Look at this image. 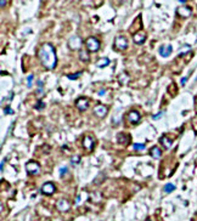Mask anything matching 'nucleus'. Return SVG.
<instances>
[{"label": "nucleus", "instance_id": "f257e3e1", "mask_svg": "<svg viewBox=\"0 0 197 221\" xmlns=\"http://www.w3.org/2000/svg\"><path fill=\"white\" fill-rule=\"evenodd\" d=\"M38 57L46 69H54L57 64L56 50L51 44H43L38 50Z\"/></svg>", "mask_w": 197, "mask_h": 221}, {"label": "nucleus", "instance_id": "f03ea898", "mask_svg": "<svg viewBox=\"0 0 197 221\" xmlns=\"http://www.w3.org/2000/svg\"><path fill=\"white\" fill-rule=\"evenodd\" d=\"M83 45V40L79 35H73L68 40V46L71 50H79Z\"/></svg>", "mask_w": 197, "mask_h": 221}, {"label": "nucleus", "instance_id": "7ed1b4c3", "mask_svg": "<svg viewBox=\"0 0 197 221\" xmlns=\"http://www.w3.org/2000/svg\"><path fill=\"white\" fill-rule=\"evenodd\" d=\"M85 45H87L88 50L91 51V52H95V51H98V49H100V41H98L95 36L88 38L87 41H85Z\"/></svg>", "mask_w": 197, "mask_h": 221}, {"label": "nucleus", "instance_id": "20e7f679", "mask_svg": "<svg viewBox=\"0 0 197 221\" xmlns=\"http://www.w3.org/2000/svg\"><path fill=\"white\" fill-rule=\"evenodd\" d=\"M26 170H27V173L28 174H31V175H38L39 173H40V165L37 163V162H28L27 164H26Z\"/></svg>", "mask_w": 197, "mask_h": 221}, {"label": "nucleus", "instance_id": "39448f33", "mask_svg": "<svg viewBox=\"0 0 197 221\" xmlns=\"http://www.w3.org/2000/svg\"><path fill=\"white\" fill-rule=\"evenodd\" d=\"M114 48H116L117 50H121V51L126 50V49L128 48V40H127V38H124V36H117V38L114 39Z\"/></svg>", "mask_w": 197, "mask_h": 221}, {"label": "nucleus", "instance_id": "423d86ee", "mask_svg": "<svg viewBox=\"0 0 197 221\" xmlns=\"http://www.w3.org/2000/svg\"><path fill=\"white\" fill-rule=\"evenodd\" d=\"M40 191H41V193L45 194V196H51V194L55 193L56 187H55V185H54L52 182H45V184L41 186Z\"/></svg>", "mask_w": 197, "mask_h": 221}, {"label": "nucleus", "instance_id": "0eeeda50", "mask_svg": "<svg viewBox=\"0 0 197 221\" xmlns=\"http://www.w3.org/2000/svg\"><path fill=\"white\" fill-rule=\"evenodd\" d=\"M176 13L183 18H187V17H190L192 15V10L190 7H187V6H180V7L176 9Z\"/></svg>", "mask_w": 197, "mask_h": 221}, {"label": "nucleus", "instance_id": "6e6552de", "mask_svg": "<svg viewBox=\"0 0 197 221\" xmlns=\"http://www.w3.org/2000/svg\"><path fill=\"white\" fill-rule=\"evenodd\" d=\"M75 107L79 109V111H85V109H88V107H89V101L87 100V98H84V97H80V98H78L77 101H75Z\"/></svg>", "mask_w": 197, "mask_h": 221}, {"label": "nucleus", "instance_id": "1a4fd4ad", "mask_svg": "<svg viewBox=\"0 0 197 221\" xmlns=\"http://www.w3.org/2000/svg\"><path fill=\"white\" fill-rule=\"evenodd\" d=\"M160 55L162 56V57H168L170 54H172V51H173V48H172V45L170 44H163L162 46H160Z\"/></svg>", "mask_w": 197, "mask_h": 221}, {"label": "nucleus", "instance_id": "9d476101", "mask_svg": "<svg viewBox=\"0 0 197 221\" xmlns=\"http://www.w3.org/2000/svg\"><path fill=\"white\" fill-rule=\"evenodd\" d=\"M146 33L145 32H137V33H135L134 34V36H133V40H134V43L135 44H137V45H141V44H144V41L146 40Z\"/></svg>", "mask_w": 197, "mask_h": 221}, {"label": "nucleus", "instance_id": "9b49d317", "mask_svg": "<svg viewBox=\"0 0 197 221\" xmlns=\"http://www.w3.org/2000/svg\"><path fill=\"white\" fill-rule=\"evenodd\" d=\"M56 208H57L60 211H67V210H69L71 204H69V202H68L67 199H60V200H57V203H56Z\"/></svg>", "mask_w": 197, "mask_h": 221}, {"label": "nucleus", "instance_id": "f8f14e48", "mask_svg": "<svg viewBox=\"0 0 197 221\" xmlns=\"http://www.w3.org/2000/svg\"><path fill=\"white\" fill-rule=\"evenodd\" d=\"M94 113L98 116V118H103L107 114V107L103 106V105H98L94 108Z\"/></svg>", "mask_w": 197, "mask_h": 221}, {"label": "nucleus", "instance_id": "ddd939ff", "mask_svg": "<svg viewBox=\"0 0 197 221\" xmlns=\"http://www.w3.org/2000/svg\"><path fill=\"white\" fill-rule=\"evenodd\" d=\"M127 118H128V120H129L130 123L136 124V123H139V120H140V113L136 112V111H130V112L128 113Z\"/></svg>", "mask_w": 197, "mask_h": 221}, {"label": "nucleus", "instance_id": "4468645a", "mask_svg": "<svg viewBox=\"0 0 197 221\" xmlns=\"http://www.w3.org/2000/svg\"><path fill=\"white\" fill-rule=\"evenodd\" d=\"M83 146L85 150L88 151H91L93 150V146H94V139L91 136H85L83 139Z\"/></svg>", "mask_w": 197, "mask_h": 221}, {"label": "nucleus", "instance_id": "2eb2a0df", "mask_svg": "<svg viewBox=\"0 0 197 221\" xmlns=\"http://www.w3.org/2000/svg\"><path fill=\"white\" fill-rule=\"evenodd\" d=\"M160 142L163 145V147H165V148H170L172 147V145H173V141L168 137V136H165V135H163V136H161V139H160Z\"/></svg>", "mask_w": 197, "mask_h": 221}, {"label": "nucleus", "instance_id": "dca6fc26", "mask_svg": "<svg viewBox=\"0 0 197 221\" xmlns=\"http://www.w3.org/2000/svg\"><path fill=\"white\" fill-rule=\"evenodd\" d=\"M150 154H151V157H153L155 159H158V158L161 157V154H162V151L158 148V147H152L151 148V151H150Z\"/></svg>", "mask_w": 197, "mask_h": 221}, {"label": "nucleus", "instance_id": "f3484780", "mask_svg": "<svg viewBox=\"0 0 197 221\" xmlns=\"http://www.w3.org/2000/svg\"><path fill=\"white\" fill-rule=\"evenodd\" d=\"M110 64V60L107 59V57H101V59H98V62H96V66H98V68H103V67H107Z\"/></svg>", "mask_w": 197, "mask_h": 221}, {"label": "nucleus", "instance_id": "a211bd4d", "mask_svg": "<svg viewBox=\"0 0 197 221\" xmlns=\"http://www.w3.org/2000/svg\"><path fill=\"white\" fill-rule=\"evenodd\" d=\"M79 59H80V61H83V62H88V61L90 60L89 54H88L85 50H82V51L79 52Z\"/></svg>", "mask_w": 197, "mask_h": 221}, {"label": "nucleus", "instance_id": "6ab92c4d", "mask_svg": "<svg viewBox=\"0 0 197 221\" xmlns=\"http://www.w3.org/2000/svg\"><path fill=\"white\" fill-rule=\"evenodd\" d=\"M118 80H119V83H121V84H127V83H128V80H129V77H128V74H127V73H122V74L118 77Z\"/></svg>", "mask_w": 197, "mask_h": 221}, {"label": "nucleus", "instance_id": "aec40b11", "mask_svg": "<svg viewBox=\"0 0 197 221\" xmlns=\"http://www.w3.org/2000/svg\"><path fill=\"white\" fill-rule=\"evenodd\" d=\"M128 140H129V137H128L127 135H124V134H119V135H118V142H119V143L127 145V143H128Z\"/></svg>", "mask_w": 197, "mask_h": 221}, {"label": "nucleus", "instance_id": "412c9836", "mask_svg": "<svg viewBox=\"0 0 197 221\" xmlns=\"http://www.w3.org/2000/svg\"><path fill=\"white\" fill-rule=\"evenodd\" d=\"M175 189V185H173V184H167L165 186H164V192L165 193H170V192H173Z\"/></svg>", "mask_w": 197, "mask_h": 221}, {"label": "nucleus", "instance_id": "4be33fe9", "mask_svg": "<svg viewBox=\"0 0 197 221\" xmlns=\"http://www.w3.org/2000/svg\"><path fill=\"white\" fill-rule=\"evenodd\" d=\"M190 45H185L184 48H181L180 50H179V56H183V55H185V51H189L190 52Z\"/></svg>", "mask_w": 197, "mask_h": 221}, {"label": "nucleus", "instance_id": "5701e85b", "mask_svg": "<svg viewBox=\"0 0 197 221\" xmlns=\"http://www.w3.org/2000/svg\"><path fill=\"white\" fill-rule=\"evenodd\" d=\"M79 162H80V157H79V156H73V157L71 158V163H72L73 165L79 164Z\"/></svg>", "mask_w": 197, "mask_h": 221}, {"label": "nucleus", "instance_id": "b1692460", "mask_svg": "<svg viewBox=\"0 0 197 221\" xmlns=\"http://www.w3.org/2000/svg\"><path fill=\"white\" fill-rule=\"evenodd\" d=\"M80 75H82V72H78V73H75V74H68V75H67V78H68V79H72V80H74V79L79 78Z\"/></svg>", "mask_w": 197, "mask_h": 221}, {"label": "nucleus", "instance_id": "393cba45", "mask_svg": "<svg viewBox=\"0 0 197 221\" xmlns=\"http://www.w3.org/2000/svg\"><path fill=\"white\" fill-rule=\"evenodd\" d=\"M44 107H45V103L43 101H38L37 105H35V109H38V111H41Z\"/></svg>", "mask_w": 197, "mask_h": 221}, {"label": "nucleus", "instance_id": "a878e982", "mask_svg": "<svg viewBox=\"0 0 197 221\" xmlns=\"http://www.w3.org/2000/svg\"><path fill=\"white\" fill-rule=\"evenodd\" d=\"M134 150L135 151H142V150H145V145H140V143H134Z\"/></svg>", "mask_w": 197, "mask_h": 221}, {"label": "nucleus", "instance_id": "bb28decb", "mask_svg": "<svg viewBox=\"0 0 197 221\" xmlns=\"http://www.w3.org/2000/svg\"><path fill=\"white\" fill-rule=\"evenodd\" d=\"M32 84H33V74H29L27 77V86L28 88H32Z\"/></svg>", "mask_w": 197, "mask_h": 221}, {"label": "nucleus", "instance_id": "cd10ccee", "mask_svg": "<svg viewBox=\"0 0 197 221\" xmlns=\"http://www.w3.org/2000/svg\"><path fill=\"white\" fill-rule=\"evenodd\" d=\"M67 170H68V169H67V166H62V168L60 169V175H61V176H64L65 174H67Z\"/></svg>", "mask_w": 197, "mask_h": 221}, {"label": "nucleus", "instance_id": "c85d7f7f", "mask_svg": "<svg viewBox=\"0 0 197 221\" xmlns=\"http://www.w3.org/2000/svg\"><path fill=\"white\" fill-rule=\"evenodd\" d=\"M163 114H164V112L163 111H161L160 113H157V114H155V116H152V118H153V119H158V118H160L161 116H163Z\"/></svg>", "mask_w": 197, "mask_h": 221}, {"label": "nucleus", "instance_id": "c756f323", "mask_svg": "<svg viewBox=\"0 0 197 221\" xmlns=\"http://www.w3.org/2000/svg\"><path fill=\"white\" fill-rule=\"evenodd\" d=\"M4 111H5V113H6V114H14V111H12L10 107H6Z\"/></svg>", "mask_w": 197, "mask_h": 221}, {"label": "nucleus", "instance_id": "7c9ffc66", "mask_svg": "<svg viewBox=\"0 0 197 221\" xmlns=\"http://www.w3.org/2000/svg\"><path fill=\"white\" fill-rule=\"evenodd\" d=\"M186 82H187V77H184V78H181V80H180V84L184 86V85L186 84Z\"/></svg>", "mask_w": 197, "mask_h": 221}, {"label": "nucleus", "instance_id": "2f4dec72", "mask_svg": "<svg viewBox=\"0 0 197 221\" xmlns=\"http://www.w3.org/2000/svg\"><path fill=\"white\" fill-rule=\"evenodd\" d=\"M4 164H5V159H2V160H1V165H0V169H1V171H2V169H4Z\"/></svg>", "mask_w": 197, "mask_h": 221}, {"label": "nucleus", "instance_id": "473e14b6", "mask_svg": "<svg viewBox=\"0 0 197 221\" xmlns=\"http://www.w3.org/2000/svg\"><path fill=\"white\" fill-rule=\"evenodd\" d=\"M105 93H106L105 90H100V91H98V95H100V96H103V95H105Z\"/></svg>", "mask_w": 197, "mask_h": 221}, {"label": "nucleus", "instance_id": "72a5a7b5", "mask_svg": "<svg viewBox=\"0 0 197 221\" xmlns=\"http://www.w3.org/2000/svg\"><path fill=\"white\" fill-rule=\"evenodd\" d=\"M0 4H1V6H5V4H6V1H5V0H2V1H0Z\"/></svg>", "mask_w": 197, "mask_h": 221}]
</instances>
